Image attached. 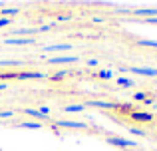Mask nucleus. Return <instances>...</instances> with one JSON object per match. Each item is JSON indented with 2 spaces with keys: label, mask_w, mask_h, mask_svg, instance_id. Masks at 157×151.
<instances>
[{
  "label": "nucleus",
  "mask_w": 157,
  "mask_h": 151,
  "mask_svg": "<svg viewBox=\"0 0 157 151\" xmlns=\"http://www.w3.org/2000/svg\"><path fill=\"white\" fill-rule=\"evenodd\" d=\"M86 108H100V109H129V105L119 104V101H104V100H86Z\"/></svg>",
  "instance_id": "1"
},
{
  "label": "nucleus",
  "mask_w": 157,
  "mask_h": 151,
  "mask_svg": "<svg viewBox=\"0 0 157 151\" xmlns=\"http://www.w3.org/2000/svg\"><path fill=\"white\" fill-rule=\"evenodd\" d=\"M119 70L125 74V72H131V74L137 76H147V77H157V68H145V66H121Z\"/></svg>",
  "instance_id": "2"
},
{
  "label": "nucleus",
  "mask_w": 157,
  "mask_h": 151,
  "mask_svg": "<svg viewBox=\"0 0 157 151\" xmlns=\"http://www.w3.org/2000/svg\"><path fill=\"white\" fill-rule=\"evenodd\" d=\"M4 80H44L46 74L42 72H14V74H4Z\"/></svg>",
  "instance_id": "3"
},
{
  "label": "nucleus",
  "mask_w": 157,
  "mask_h": 151,
  "mask_svg": "<svg viewBox=\"0 0 157 151\" xmlns=\"http://www.w3.org/2000/svg\"><path fill=\"white\" fill-rule=\"evenodd\" d=\"M107 143H109V145H115V147H121V149L139 147L137 141H133V139H123V137H107Z\"/></svg>",
  "instance_id": "4"
},
{
  "label": "nucleus",
  "mask_w": 157,
  "mask_h": 151,
  "mask_svg": "<svg viewBox=\"0 0 157 151\" xmlns=\"http://www.w3.org/2000/svg\"><path fill=\"white\" fill-rule=\"evenodd\" d=\"M56 127H74V129H88V123L84 121H72V119H58L52 121Z\"/></svg>",
  "instance_id": "5"
},
{
  "label": "nucleus",
  "mask_w": 157,
  "mask_h": 151,
  "mask_svg": "<svg viewBox=\"0 0 157 151\" xmlns=\"http://www.w3.org/2000/svg\"><path fill=\"white\" fill-rule=\"evenodd\" d=\"M4 44L6 46H32V44H36V40L32 38H4Z\"/></svg>",
  "instance_id": "6"
},
{
  "label": "nucleus",
  "mask_w": 157,
  "mask_h": 151,
  "mask_svg": "<svg viewBox=\"0 0 157 151\" xmlns=\"http://www.w3.org/2000/svg\"><path fill=\"white\" fill-rule=\"evenodd\" d=\"M129 115H131L133 121H141V123H149V121H153V113H149V111H135V109H131Z\"/></svg>",
  "instance_id": "7"
},
{
  "label": "nucleus",
  "mask_w": 157,
  "mask_h": 151,
  "mask_svg": "<svg viewBox=\"0 0 157 151\" xmlns=\"http://www.w3.org/2000/svg\"><path fill=\"white\" fill-rule=\"evenodd\" d=\"M127 14H131V16H145V18H155V16H157V8H131Z\"/></svg>",
  "instance_id": "8"
},
{
  "label": "nucleus",
  "mask_w": 157,
  "mask_h": 151,
  "mask_svg": "<svg viewBox=\"0 0 157 151\" xmlns=\"http://www.w3.org/2000/svg\"><path fill=\"white\" fill-rule=\"evenodd\" d=\"M22 113H26V115H30V117H36V119H40V121H46V123H52V117H50V115H44L40 109L24 108V109H22Z\"/></svg>",
  "instance_id": "9"
},
{
  "label": "nucleus",
  "mask_w": 157,
  "mask_h": 151,
  "mask_svg": "<svg viewBox=\"0 0 157 151\" xmlns=\"http://www.w3.org/2000/svg\"><path fill=\"white\" fill-rule=\"evenodd\" d=\"M80 62L78 56H58V58H50L48 64H76Z\"/></svg>",
  "instance_id": "10"
},
{
  "label": "nucleus",
  "mask_w": 157,
  "mask_h": 151,
  "mask_svg": "<svg viewBox=\"0 0 157 151\" xmlns=\"http://www.w3.org/2000/svg\"><path fill=\"white\" fill-rule=\"evenodd\" d=\"M44 56L48 54V52H64V50H72V46L70 44H52V46H44Z\"/></svg>",
  "instance_id": "11"
},
{
  "label": "nucleus",
  "mask_w": 157,
  "mask_h": 151,
  "mask_svg": "<svg viewBox=\"0 0 157 151\" xmlns=\"http://www.w3.org/2000/svg\"><path fill=\"white\" fill-rule=\"evenodd\" d=\"M115 84H117V88H133L135 80H133V77H117Z\"/></svg>",
  "instance_id": "12"
},
{
  "label": "nucleus",
  "mask_w": 157,
  "mask_h": 151,
  "mask_svg": "<svg viewBox=\"0 0 157 151\" xmlns=\"http://www.w3.org/2000/svg\"><path fill=\"white\" fill-rule=\"evenodd\" d=\"M0 14H2V16H18L20 14V8H12V6H4L2 8V10H0Z\"/></svg>",
  "instance_id": "13"
},
{
  "label": "nucleus",
  "mask_w": 157,
  "mask_h": 151,
  "mask_svg": "<svg viewBox=\"0 0 157 151\" xmlns=\"http://www.w3.org/2000/svg\"><path fill=\"white\" fill-rule=\"evenodd\" d=\"M18 127H28V129H40L42 127V123L40 121H20Z\"/></svg>",
  "instance_id": "14"
},
{
  "label": "nucleus",
  "mask_w": 157,
  "mask_h": 151,
  "mask_svg": "<svg viewBox=\"0 0 157 151\" xmlns=\"http://www.w3.org/2000/svg\"><path fill=\"white\" fill-rule=\"evenodd\" d=\"M131 100H133V101H147V104H153V100H149V97H147V93H143V92L133 93V96H131Z\"/></svg>",
  "instance_id": "15"
},
{
  "label": "nucleus",
  "mask_w": 157,
  "mask_h": 151,
  "mask_svg": "<svg viewBox=\"0 0 157 151\" xmlns=\"http://www.w3.org/2000/svg\"><path fill=\"white\" fill-rule=\"evenodd\" d=\"M137 46H145V48H157V40H147V38H141V40H137Z\"/></svg>",
  "instance_id": "16"
},
{
  "label": "nucleus",
  "mask_w": 157,
  "mask_h": 151,
  "mask_svg": "<svg viewBox=\"0 0 157 151\" xmlns=\"http://www.w3.org/2000/svg\"><path fill=\"white\" fill-rule=\"evenodd\" d=\"M84 109H86L84 104H74V105H66L64 111H84Z\"/></svg>",
  "instance_id": "17"
},
{
  "label": "nucleus",
  "mask_w": 157,
  "mask_h": 151,
  "mask_svg": "<svg viewBox=\"0 0 157 151\" xmlns=\"http://www.w3.org/2000/svg\"><path fill=\"white\" fill-rule=\"evenodd\" d=\"M96 76L101 77V80H111V77H113V72L111 70H101V72H98Z\"/></svg>",
  "instance_id": "18"
},
{
  "label": "nucleus",
  "mask_w": 157,
  "mask_h": 151,
  "mask_svg": "<svg viewBox=\"0 0 157 151\" xmlns=\"http://www.w3.org/2000/svg\"><path fill=\"white\" fill-rule=\"evenodd\" d=\"M24 62L20 60H0V66H22Z\"/></svg>",
  "instance_id": "19"
},
{
  "label": "nucleus",
  "mask_w": 157,
  "mask_h": 151,
  "mask_svg": "<svg viewBox=\"0 0 157 151\" xmlns=\"http://www.w3.org/2000/svg\"><path fill=\"white\" fill-rule=\"evenodd\" d=\"M16 111L14 109H4V111H0V119H8V117H14Z\"/></svg>",
  "instance_id": "20"
},
{
  "label": "nucleus",
  "mask_w": 157,
  "mask_h": 151,
  "mask_svg": "<svg viewBox=\"0 0 157 151\" xmlns=\"http://www.w3.org/2000/svg\"><path fill=\"white\" fill-rule=\"evenodd\" d=\"M66 76H68V72H66V70H62V72H56V74L52 76V80H56V81H58V80H64Z\"/></svg>",
  "instance_id": "21"
},
{
  "label": "nucleus",
  "mask_w": 157,
  "mask_h": 151,
  "mask_svg": "<svg viewBox=\"0 0 157 151\" xmlns=\"http://www.w3.org/2000/svg\"><path fill=\"white\" fill-rule=\"evenodd\" d=\"M14 22V18H0V28H6Z\"/></svg>",
  "instance_id": "22"
},
{
  "label": "nucleus",
  "mask_w": 157,
  "mask_h": 151,
  "mask_svg": "<svg viewBox=\"0 0 157 151\" xmlns=\"http://www.w3.org/2000/svg\"><path fill=\"white\" fill-rule=\"evenodd\" d=\"M129 131H131V133H133V135H141V137H143V135H145V131H143V129H139V127H131V129H129Z\"/></svg>",
  "instance_id": "23"
},
{
  "label": "nucleus",
  "mask_w": 157,
  "mask_h": 151,
  "mask_svg": "<svg viewBox=\"0 0 157 151\" xmlns=\"http://www.w3.org/2000/svg\"><path fill=\"white\" fill-rule=\"evenodd\" d=\"M143 20V22H149V24H157V16H155V18H141Z\"/></svg>",
  "instance_id": "24"
},
{
  "label": "nucleus",
  "mask_w": 157,
  "mask_h": 151,
  "mask_svg": "<svg viewBox=\"0 0 157 151\" xmlns=\"http://www.w3.org/2000/svg\"><path fill=\"white\" fill-rule=\"evenodd\" d=\"M88 66H98V60H88Z\"/></svg>",
  "instance_id": "25"
},
{
  "label": "nucleus",
  "mask_w": 157,
  "mask_h": 151,
  "mask_svg": "<svg viewBox=\"0 0 157 151\" xmlns=\"http://www.w3.org/2000/svg\"><path fill=\"white\" fill-rule=\"evenodd\" d=\"M56 20H60V22H64V20H70V16H58Z\"/></svg>",
  "instance_id": "26"
},
{
  "label": "nucleus",
  "mask_w": 157,
  "mask_h": 151,
  "mask_svg": "<svg viewBox=\"0 0 157 151\" xmlns=\"http://www.w3.org/2000/svg\"><path fill=\"white\" fill-rule=\"evenodd\" d=\"M8 88V84H6V81H2V84H0V92H2V89H6Z\"/></svg>",
  "instance_id": "27"
},
{
  "label": "nucleus",
  "mask_w": 157,
  "mask_h": 151,
  "mask_svg": "<svg viewBox=\"0 0 157 151\" xmlns=\"http://www.w3.org/2000/svg\"><path fill=\"white\" fill-rule=\"evenodd\" d=\"M38 2H54V0H38Z\"/></svg>",
  "instance_id": "28"
}]
</instances>
